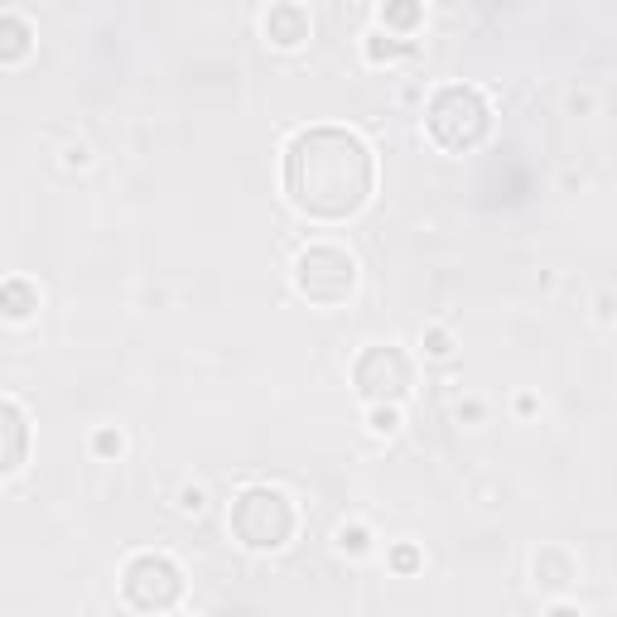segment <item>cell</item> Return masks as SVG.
Listing matches in <instances>:
<instances>
[{
	"label": "cell",
	"mask_w": 617,
	"mask_h": 617,
	"mask_svg": "<svg viewBox=\"0 0 617 617\" xmlns=\"http://www.w3.org/2000/svg\"><path fill=\"white\" fill-rule=\"evenodd\" d=\"M376 184L372 150L343 126H309L285 150V193L314 222H348Z\"/></svg>",
	"instance_id": "1"
},
{
	"label": "cell",
	"mask_w": 617,
	"mask_h": 617,
	"mask_svg": "<svg viewBox=\"0 0 617 617\" xmlns=\"http://www.w3.org/2000/svg\"><path fill=\"white\" fill-rule=\"evenodd\" d=\"M425 126H430L434 145L463 155V150H478L487 140V131H492V107H487V97L478 87L454 82V87H439V92H434L430 111H425Z\"/></svg>",
	"instance_id": "2"
},
{
	"label": "cell",
	"mask_w": 617,
	"mask_h": 617,
	"mask_svg": "<svg viewBox=\"0 0 617 617\" xmlns=\"http://www.w3.org/2000/svg\"><path fill=\"white\" fill-rule=\"evenodd\" d=\"M232 536L242 540L246 550H280L295 536V507L280 487H246L232 502Z\"/></svg>",
	"instance_id": "3"
},
{
	"label": "cell",
	"mask_w": 617,
	"mask_h": 617,
	"mask_svg": "<svg viewBox=\"0 0 617 617\" xmlns=\"http://www.w3.org/2000/svg\"><path fill=\"white\" fill-rule=\"evenodd\" d=\"M295 290L309 304H323V309H333V304H348L352 290H357V261H352L343 246H304L295 261Z\"/></svg>",
	"instance_id": "4"
},
{
	"label": "cell",
	"mask_w": 617,
	"mask_h": 617,
	"mask_svg": "<svg viewBox=\"0 0 617 617\" xmlns=\"http://www.w3.org/2000/svg\"><path fill=\"white\" fill-rule=\"evenodd\" d=\"M121 593L140 613H169L184 598V569L169 555H135L121 574Z\"/></svg>",
	"instance_id": "5"
},
{
	"label": "cell",
	"mask_w": 617,
	"mask_h": 617,
	"mask_svg": "<svg viewBox=\"0 0 617 617\" xmlns=\"http://www.w3.org/2000/svg\"><path fill=\"white\" fill-rule=\"evenodd\" d=\"M352 386L367 405H401L415 386V372H410V357L401 348H386L376 343L367 348L357 362H352Z\"/></svg>",
	"instance_id": "6"
},
{
	"label": "cell",
	"mask_w": 617,
	"mask_h": 617,
	"mask_svg": "<svg viewBox=\"0 0 617 617\" xmlns=\"http://www.w3.org/2000/svg\"><path fill=\"white\" fill-rule=\"evenodd\" d=\"M266 39L275 49H299L304 39H309V15L290 5V0H280V5H270L266 15Z\"/></svg>",
	"instance_id": "7"
},
{
	"label": "cell",
	"mask_w": 617,
	"mask_h": 617,
	"mask_svg": "<svg viewBox=\"0 0 617 617\" xmlns=\"http://www.w3.org/2000/svg\"><path fill=\"white\" fill-rule=\"evenodd\" d=\"M0 415H5V473H20V463H25V444H29V420L20 401H5L0 405Z\"/></svg>",
	"instance_id": "8"
},
{
	"label": "cell",
	"mask_w": 617,
	"mask_h": 617,
	"mask_svg": "<svg viewBox=\"0 0 617 617\" xmlns=\"http://www.w3.org/2000/svg\"><path fill=\"white\" fill-rule=\"evenodd\" d=\"M29 49H34V29H29V20L5 15V20H0V63L15 68V63H25Z\"/></svg>",
	"instance_id": "9"
},
{
	"label": "cell",
	"mask_w": 617,
	"mask_h": 617,
	"mask_svg": "<svg viewBox=\"0 0 617 617\" xmlns=\"http://www.w3.org/2000/svg\"><path fill=\"white\" fill-rule=\"evenodd\" d=\"M420 15H425L420 0H386V5H381V25L391 29V34H415Z\"/></svg>",
	"instance_id": "10"
},
{
	"label": "cell",
	"mask_w": 617,
	"mask_h": 617,
	"mask_svg": "<svg viewBox=\"0 0 617 617\" xmlns=\"http://www.w3.org/2000/svg\"><path fill=\"white\" fill-rule=\"evenodd\" d=\"M536 579H540V584H555V589H560V584H569V579H574V560H569L564 550H555V545H545V550L536 555Z\"/></svg>",
	"instance_id": "11"
},
{
	"label": "cell",
	"mask_w": 617,
	"mask_h": 617,
	"mask_svg": "<svg viewBox=\"0 0 617 617\" xmlns=\"http://www.w3.org/2000/svg\"><path fill=\"white\" fill-rule=\"evenodd\" d=\"M0 295H5V319H15V323L29 319V314L39 309V290H34L29 280H5Z\"/></svg>",
	"instance_id": "12"
},
{
	"label": "cell",
	"mask_w": 617,
	"mask_h": 617,
	"mask_svg": "<svg viewBox=\"0 0 617 617\" xmlns=\"http://www.w3.org/2000/svg\"><path fill=\"white\" fill-rule=\"evenodd\" d=\"M401 54H410V39H386V34L367 39V58L372 63H391V58H401Z\"/></svg>",
	"instance_id": "13"
},
{
	"label": "cell",
	"mask_w": 617,
	"mask_h": 617,
	"mask_svg": "<svg viewBox=\"0 0 617 617\" xmlns=\"http://www.w3.org/2000/svg\"><path fill=\"white\" fill-rule=\"evenodd\" d=\"M367 425H372V434H396L401 430V415H396V405H372Z\"/></svg>",
	"instance_id": "14"
},
{
	"label": "cell",
	"mask_w": 617,
	"mask_h": 617,
	"mask_svg": "<svg viewBox=\"0 0 617 617\" xmlns=\"http://www.w3.org/2000/svg\"><path fill=\"white\" fill-rule=\"evenodd\" d=\"M92 449H97V458H121L126 439H121V430H97L92 434Z\"/></svg>",
	"instance_id": "15"
},
{
	"label": "cell",
	"mask_w": 617,
	"mask_h": 617,
	"mask_svg": "<svg viewBox=\"0 0 617 617\" xmlns=\"http://www.w3.org/2000/svg\"><path fill=\"white\" fill-rule=\"evenodd\" d=\"M425 352H430L434 362H444V357H454V338L444 328H425Z\"/></svg>",
	"instance_id": "16"
},
{
	"label": "cell",
	"mask_w": 617,
	"mask_h": 617,
	"mask_svg": "<svg viewBox=\"0 0 617 617\" xmlns=\"http://www.w3.org/2000/svg\"><path fill=\"white\" fill-rule=\"evenodd\" d=\"M338 550L362 555V550H367V531H362V526H343V531H338Z\"/></svg>",
	"instance_id": "17"
},
{
	"label": "cell",
	"mask_w": 617,
	"mask_h": 617,
	"mask_svg": "<svg viewBox=\"0 0 617 617\" xmlns=\"http://www.w3.org/2000/svg\"><path fill=\"white\" fill-rule=\"evenodd\" d=\"M203 502H208V497H203V487H184V492H179V507H184L188 516H198V511H203Z\"/></svg>",
	"instance_id": "18"
},
{
	"label": "cell",
	"mask_w": 617,
	"mask_h": 617,
	"mask_svg": "<svg viewBox=\"0 0 617 617\" xmlns=\"http://www.w3.org/2000/svg\"><path fill=\"white\" fill-rule=\"evenodd\" d=\"M391 564H396V569H401V574H410V569H415V564H420V555H415V550H410V545H401V550H396V555H391Z\"/></svg>",
	"instance_id": "19"
}]
</instances>
